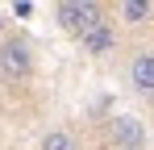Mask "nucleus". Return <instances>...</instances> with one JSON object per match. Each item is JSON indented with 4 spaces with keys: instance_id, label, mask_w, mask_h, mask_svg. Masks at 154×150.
Instances as JSON below:
<instances>
[{
    "instance_id": "20e7f679",
    "label": "nucleus",
    "mask_w": 154,
    "mask_h": 150,
    "mask_svg": "<svg viewBox=\"0 0 154 150\" xmlns=\"http://www.w3.org/2000/svg\"><path fill=\"white\" fill-rule=\"evenodd\" d=\"M79 42H83V50H88V54H108L117 38H112V25H108V21H100V25H92V29H88Z\"/></svg>"
},
{
    "instance_id": "423d86ee",
    "label": "nucleus",
    "mask_w": 154,
    "mask_h": 150,
    "mask_svg": "<svg viewBox=\"0 0 154 150\" xmlns=\"http://www.w3.org/2000/svg\"><path fill=\"white\" fill-rule=\"evenodd\" d=\"M150 13H154V4H150V0H125V4H121V17H125L129 25H142Z\"/></svg>"
},
{
    "instance_id": "6e6552de",
    "label": "nucleus",
    "mask_w": 154,
    "mask_h": 150,
    "mask_svg": "<svg viewBox=\"0 0 154 150\" xmlns=\"http://www.w3.org/2000/svg\"><path fill=\"white\" fill-rule=\"evenodd\" d=\"M0 29H4V17H0Z\"/></svg>"
},
{
    "instance_id": "0eeeda50",
    "label": "nucleus",
    "mask_w": 154,
    "mask_h": 150,
    "mask_svg": "<svg viewBox=\"0 0 154 150\" xmlns=\"http://www.w3.org/2000/svg\"><path fill=\"white\" fill-rule=\"evenodd\" d=\"M42 150H79V146H75V138H71L67 129H54V133L42 138Z\"/></svg>"
},
{
    "instance_id": "7ed1b4c3",
    "label": "nucleus",
    "mask_w": 154,
    "mask_h": 150,
    "mask_svg": "<svg viewBox=\"0 0 154 150\" xmlns=\"http://www.w3.org/2000/svg\"><path fill=\"white\" fill-rule=\"evenodd\" d=\"M112 138H117V146H121V150H142L146 129H142L137 117H112Z\"/></svg>"
},
{
    "instance_id": "f257e3e1",
    "label": "nucleus",
    "mask_w": 154,
    "mask_h": 150,
    "mask_svg": "<svg viewBox=\"0 0 154 150\" xmlns=\"http://www.w3.org/2000/svg\"><path fill=\"white\" fill-rule=\"evenodd\" d=\"M54 17H58V25H63V29H71V33H79V38H83L92 25H100V21H104L100 8H96L92 0H63Z\"/></svg>"
},
{
    "instance_id": "39448f33",
    "label": "nucleus",
    "mask_w": 154,
    "mask_h": 150,
    "mask_svg": "<svg viewBox=\"0 0 154 150\" xmlns=\"http://www.w3.org/2000/svg\"><path fill=\"white\" fill-rule=\"evenodd\" d=\"M129 75H133V88H137V92L154 96V54H137Z\"/></svg>"
},
{
    "instance_id": "f03ea898",
    "label": "nucleus",
    "mask_w": 154,
    "mask_h": 150,
    "mask_svg": "<svg viewBox=\"0 0 154 150\" xmlns=\"http://www.w3.org/2000/svg\"><path fill=\"white\" fill-rule=\"evenodd\" d=\"M33 71V50H29L25 38H8L4 46H0V75H8V79H25Z\"/></svg>"
}]
</instances>
